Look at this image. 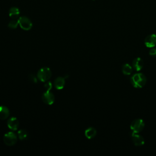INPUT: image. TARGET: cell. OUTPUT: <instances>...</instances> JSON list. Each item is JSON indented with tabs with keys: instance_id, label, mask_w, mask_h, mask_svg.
Here are the masks:
<instances>
[{
	"instance_id": "obj_1",
	"label": "cell",
	"mask_w": 156,
	"mask_h": 156,
	"mask_svg": "<svg viewBox=\"0 0 156 156\" xmlns=\"http://www.w3.org/2000/svg\"><path fill=\"white\" fill-rule=\"evenodd\" d=\"M131 82L135 88H142L146 84V77L141 73H135L131 78Z\"/></svg>"
},
{
	"instance_id": "obj_2",
	"label": "cell",
	"mask_w": 156,
	"mask_h": 156,
	"mask_svg": "<svg viewBox=\"0 0 156 156\" xmlns=\"http://www.w3.org/2000/svg\"><path fill=\"white\" fill-rule=\"evenodd\" d=\"M51 76V72L50 69L48 67H45L41 68L38 72L37 78L38 79L43 82L48 81Z\"/></svg>"
},
{
	"instance_id": "obj_3",
	"label": "cell",
	"mask_w": 156,
	"mask_h": 156,
	"mask_svg": "<svg viewBox=\"0 0 156 156\" xmlns=\"http://www.w3.org/2000/svg\"><path fill=\"white\" fill-rule=\"evenodd\" d=\"M145 123L142 119H136L134 120L131 125V129L132 132L138 133L141 132L145 128Z\"/></svg>"
},
{
	"instance_id": "obj_4",
	"label": "cell",
	"mask_w": 156,
	"mask_h": 156,
	"mask_svg": "<svg viewBox=\"0 0 156 156\" xmlns=\"http://www.w3.org/2000/svg\"><path fill=\"white\" fill-rule=\"evenodd\" d=\"M3 140H4V143L7 146H11L14 145L16 143L17 137H16V135L13 132H10L4 135V138H3Z\"/></svg>"
},
{
	"instance_id": "obj_5",
	"label": "cell",
	"mask_w": 156,
	"mask_h": 156,
	"mask_svg": "<svg viewBox=\"0 0 156 156\" xmlns=\"http://www.w3.org/2000/svg\"><path fill=\"white\" fill-rule=\"evenodd\" d=\"M19 23L21 28L25 31L30 30L32 27L31 21L26 16H21L19 19Z\"/></svg>"
},
{
	"instance_id": "obj_6",
	"label": "cell",
	"mask_w": 156,
	"mask_h": 156,
	"mask_svg": "<svg viewBox=\"0 0 156 156\" xmlns=\"http://www.w3.org/2000/svg\"><path fill=\"white\" fill-rule=\"evenodd\" d=\"M131 137L132 138L133 143L135 146H143L145 144L144 138H143L142 136L138 134V133L132 132L131 133Z\"/></svg>"
},
{
	"instance_id": "obj_7",
	"label": "cell",
	"mask_w": 156,
	"mask_h": 156,
	"mask_svg": "<svg viewBox=\"0 0 156 156\" xmlns=\"http://www.w3.org/2000/svg\"><path fill=\"white\" fill-rule=\"evenodd\" d=\"M42 99L43 102L48 105L53 104L55 100L54 95L52 93H51L49 91H46V92H45L43 94Z\"/></svg>"
},
{
	"instance_id": "obj_8",
	"label": "cell",
	"mask_w": 156,
	"mask_h": 156,
	"mask_svg": "<svg viewBox=\"0 0 156 156\" xmlns=\"http://www.w3.org/2000/svg\"><path fill=\"white\" fill-rule=\"evenodd\" d=\"M145 45L148 48H154L156 45V33L150 34L145 39Z\"/></svg>"
},
{
	"instance_id": "obj_9",
	"label": "cell",
	"mask_w": 156,
	"mask_h": 156,
	"mask_svg": "<svg viewBox=\"0 0 156 156\" xmlns=\"http://www.w3.org/2000/svg\"><path fill=\"white\" fill-rule=\"evenodd\" d=\"M144 65L143 60L140 57L135 58L132 62V67L137 72L140 71Z\"/></svg>"
},
{
	"instance_id": "obj_10",
	"label": "cell",
	"mask_w": 156,
	"mask_h": 156,
	"mask_svg": "<svg viewBox=\"0 0 156 156\" xmlns=\"http://www.w3.org/2000/svg\"><path fill=\"white\" fill-rule=\"evenodd\" d=\"M7 126L12 131H16L19 128V121L16 118L12 117L7 121Z\"/></svg>"
},
{
	"instance_id": "obj_11",
	"label": "cell",
	"mask_w": 156,
	"mask_h": 156,
	"mask_svg": "<svg viewBox=\"0 0 156 156\" xmlns=\"http://www.w3.org/2000/svg\"><path fill=\"white\" fill-rule=\"evenodd\" d=\"M65 78H63L59 77L57 78L54 81V87L57 90L63 89L65 86Z\"/></svg>"
},
{
	"instance_id": "obj_12",
	"label": "cell",
	"mask_w": 156,
	"mask_h": 156,
	"mask_svg": "<svg viewBox=\"0 0 156 156\" xmlns=\"http://www.w3.org/2000/svg\"><path fill=\"white\" fill-rule=\"evenodd\" d=\"M10 115L9 109L4 106H0V119L4 120L7 119Z\"/></svg>"
},
{
	"instance_id": "obj_13",
	"label": "cell",
	"mask_w": 156,
	"mask_h": 156,
	"mask_svg": "<svg viewBox=\"0 0 156 156\" xmlns=\"http://www.w3.org/2000/svg\"><path fill=\"white\" fill-rule=\"evenodd\" d=\"M96 135V130L93 128H89L85 131V135L88 139H92Z\"/></svg>"
},
{
	"instance_id": "obj_14",
	"label": "cell",
	"mask_w": 156,
	"mask_h": 156,
	"mask_svg": "<svg viewBox=\"0 0 156 156\" xmlns=\"http://www.w3.org/2000/svg\"><path fill=\"white\" fill-rule=\"evenodd\" d=\"M9 15L12 19H15L16 18H18V17L19 16L20 10L17 7H11L9 11Z\"/></svg>"
},
{
	"instance_id": "obj_15",
	"label": "cell",
	"mask_w": 156,
	"mask_h": 156,
	"mask_svg": "<svg viewBox=\"0 0 156 156\" xmlns=\"http://www.w3.org/2000/svg\"><path fill=\"white\" fill-rule=\"evenodd\" d=\"M122 72L125 75H130L132 73V67L129 63H125L122 66Z\"/></svg>"
},
{
	"instance_id": "obj_16",
	"label": "cell",
	"mask_w": 156,
	"mask_h": 156,
	"mask_svg": "<svg viewBox=\"0 0 156 156\" xmlns=\"http://www.w3.org/2000/svg\"><path fill=\"white\" fill-rule=\"evenodd\" d=\"M18 136H19V138H20V140H23L26 139V138H28V133L25 130L22 129L18 132Z\"/></svg>"
},
{
	"instance_id": "obj_17",
	"label": "cell",
	"mask_w": 156,
	"mask_h": 156,
	"mask_svg": "<svg viewBox=\"0 0 156 156\" xmlns=\"http://www.w3.org/2000/svg\"><path fill=\"white\" fill-rule=\"evenodd\" d=\"M19 25V20H16L15 19L11 20L9 24H8V26L9 28H10V29H15L16 28V27L18 26V25Z\"/></svg>"
},
{
	"instance_id": "obj_18",
	"label": "cell",
	"mask_w": 156,
	"mask_h": 156,
	"mask_svg": "<svg viewBox=\"0 0 156 156\" xmlns=\"http://www.w3.org/2000/svg\"><path fill=\"white\" fill-rule=\"evenodd\" d=\"M29 80L31 81V82H33V83H37V77L34 74H30L29 76Z\"/></svg>"
},
{
	"instance_id": "obj_19",
	"label": "cell",
	"mask_w": 156,
	"mask_h": 156,
	"mask_svg": "<svg viewBox=\"0 0 156 156\" xmlns=\"http://www.w3.org/2000/svg\"><path fill=\"white\" fill-rule=\"evenodd\" d=\"M52 87H53V85H52L51 82H47L45 84V87L46 89V91H50V90H51Z\"/></svg>"
},
{
	"instance_id": "obj_20",
	"label": "cell",
	"mask_w": 156,
	"mask_h": 156,
	"mask_svg": "<svg viewBox=\"0 0 156 156\" xmlns=\"http://www.w3.org/2000/svg\"><path fill=\"white\" fill-rule=\"evenodd\" d=\"M149 55L151 56H156V48H151L149 53Z\"/></svg>"
}]
</instances>
